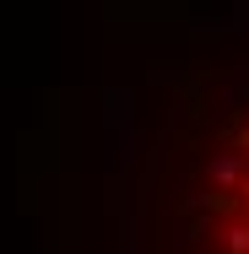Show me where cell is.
Instances as JSON below:
<instances>
[{
	"label": "cell",
	"instance_id": "6da1fadb",
	"mask_svg": "<svg viewBox=\"0 0 249 254\" xmlns=\"http://www.w3.org/2000/svg\"><path fill=\"white\" fill-rule=\"evenodd\" d=\"M190 254H249V87L211 114L179 195Z\"/></svg>",
	"mask_w": 249,
	"mask_h": 254
}]
</instances>
